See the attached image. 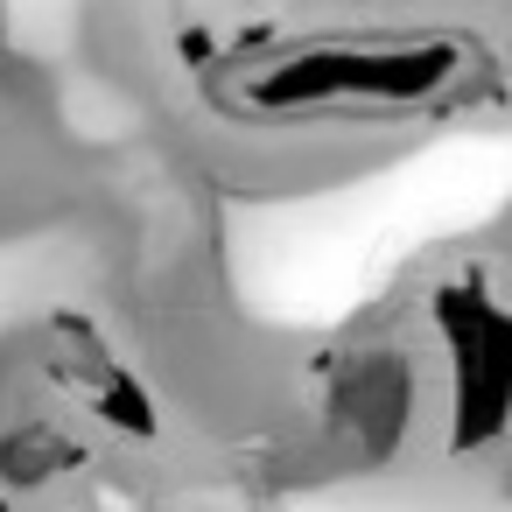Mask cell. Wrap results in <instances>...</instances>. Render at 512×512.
Listing matches in <instances>:
<instances>
[{
  "label": "cell",
  "mask_w": 512,
  "mask_h": 512,
  "mask_svg": "<svg viewBox=\"0 0 512 512\" xmlns=\"http://www.w3.org/2000/svg\"><path fill=\"white\" fill-rule=\"evenodd\" d=\"M85 463H92V442L71 421H57V414H22V421L0 428V484H8L15 498L50 491V484L78 477Z\"/></svg>",
  "instance_id": "cell-2"
},
{
  "label": "cell",
  "mask_w": 512,
  "mask_h": 512,
  "mask_svg": "<svg viewBox=\"0 0 512 512\" xmlns=\"http://www.w3.org/2000/svg\"><path fill=\"white\" fill-rule=\"evenodd\" d=\"M470 50L449 36H407V43H295L281 57H260L225 78L239 106H260L274 120L309 113H414L435 92L456 85Z\"/></svg>",
  "instance_id": "cell-1"
},
{
  "label": "cell",
  "mask_w": 512,
  "mask_h": 512,
  "mask_svg": "<svg viewBox=\"0 0 512 512\" xmlns=\"http://www.w3.org/2000/svg\"><path fill=\"white\" fill-rule=\"evenodd\" d=\"M57 379L85 400V414L106 421V435H127V442H148L155 435V400L148 386H134V372H120L99 344H78L57 358Z\"/></svg>",
  "instance_id": "cell-3"
},
{
  "label": "cell",
  "mask_w": 512,
  "mask_h": 512,
  "mask_svg": "<svg viewBox=\"0 0 512 512\" xmlns=\"http://www.w3.org/2000/svg\"><path fill=\"white\" fill-rule=\"evenodd\" d=\"M0 512H15V491H8V484H0Z\"/></svg>",
  "instance_id": "cell-4"
},
{
  "label": "cell",
  "mask_w": 512,
  "mask_h": 512,
  "mask_svg": "<svg viewBox=\"0 0 512 512\" xmlns=\"http://www.w3.org/2000/svg\"><path fill=\"white\" fill-rule=\"evenodd\" d=\"M505 64H512V50H505Z\"/></svg>",
  "instance_id": "cell-5"
}]
</instances>
